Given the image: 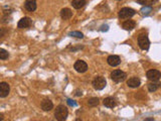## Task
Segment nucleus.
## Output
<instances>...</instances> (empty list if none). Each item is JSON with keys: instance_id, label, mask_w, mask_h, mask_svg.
<instances>
[{"instance_id": "nucleus-8", "label": "nucleus", "mask_w": 161, "mask_h": 121, "mask_svg": "<svg viewBox=\"0 0 161 121\" xmlns=\"http://www.w3.org/2000/svg\"><path fill=\"white\" fill-rule=\"evenodd\" d=\"M10 93V86L8 83L1 82L0 83V98H6Z\"/></svg>"}, {"instance_id": "nucleus-28", "label": "nucleus", "mask_w": 161, "mask_h": 121, "mask_svg": "<svg viewBox=\"0 0 161 121\" xmlns=\"http://www.w3.org/2000/svg\"><path fill=\"white\" fill-rule=\"evenodd\" d=\"M4 119V115L2 113H0V121H3Z\"/></svg>"}, {"instance_id": "nucleus-2", "label": "nucleus", "mask_w": 161, "mask_h": 121, "mask_svg": "<svg viewBox=\"0 0 161 121\" xmlns=\"http://www.w3.org/2000/svg\"><path fill=\"white\" fill-rule=\"evenodd\" d=\"M93 87H94L95 90H103L104 88L106 87V85H107V81L104 77H102V76H99V77H96L94 80H93V83H92Z\"/></svg>"}, {"instance_id": "nucleus-6", "label": "nucleus", "mask_w": 161, "mask_h": 121, "mask_svg": "<svg viewBox=\"0 0 161 121\" xmlns=\"http://www.w3.org/2000/svg\"><path fill=\"white\" fill-rule=\"evenodd\" d=\"M74 69L78 72V73H85L88 70V65L85 61L82 60H78L74 65Z\"/></svg>"}, {"instance_id": "nucleus-30", "label": "nucleus", "mask_w": 161, "mask_h": 121, "mask_svg": "<svg viewBox=\"0 0 161 121\" xmlns=\"http://www.w3.org/2000/svg\"><path fill=\"white\" fill-rule=\"evenodd\" d=\"M76 121H83V120H80V118H78V119H77V120H76Z\"/></svg>"}, {"instance_id": "nucleus-16", "label": "nucleus", "mask_w": 161, "mask_h": 121, "mask_svg": "<svg viewBox=\"0 0 161 121\" xmlns=\"http://www.w3.org/2000/svg\"><path fill=\"white\" fill-rule=\"evenodd\" d=\"M123 28L126 29V30H132L133 28H135L136 26V22L134 20H126L122 24Z\"/></svg>"}, {"instance_id": "nucleus-4", "label": "nucleus", "mask_w": 161, "mask_h": 121, "mask_svg": "<svg viewBox=\"0 0 161 121\" xmlns=\"http://www.w3.org/2000/svg\"><path fill=\"white\" fill-rule=\"evenodd\" d=\"M135 13H136V11L134 9H132V8L124 7L119 11V17L121 19H127V18H130L132 16H134Z\"/></svg>"}, {"instance_id": "nucleus-5", "label": "nucleus", "mask_w": 161, "mask_h": 121, "mask_svg": "<svg viewBox=\"0 0 161 121\" xmlns=\"http://www.w3.org/2000/svg\"><path fill=\"white\" fill-rule=\"evenodd\" d=\"M138 46L141 50H147L150 46V41L148 39L147 35H140L138 37Z\"/></svg>"}, {"instance_id": "nucleus-20", "label": "nucleus", "mask_w": 161, "mask_h": 121, "mask_svg": "<svg viewBox=\"0 0 161 121\" xmlns=\"http://www.w3.org/2000/svg\"><path fill=\"white\" fill-rule=\"evenodd\" d=\"M9 58V53L4 48H0V60H7Z\"/></svg>"}, {"instance_id": "nucleus-3", "label": "nucleus", "mask_w": 161, "mask_h": 121, "mask_svg": "<svg viewBox=\"0 0 161 121\" xmlns=\"http://www.w3.org/2000/svg\"><path fill=\"white\" fill-rule=\"evenodd\" d=\"M127 75L125 72L121 71V70H115L111 73V79L115 83H121L123 81H125Z\"/></svg>"}, {"instance_id": "nucleus-21", "label": "nucleus", "mask_w": 161, "mask_h": 121, "mask_svg": "<svg viewBox=\"0 0 161 121\" xmlns=\"http://www.w3.org/2000/svg\"><path fill=\"white\" fill-rule=\"evenodd\" d=\"M88 104H89V106H91V107H95V106L99 105V99L97 98V97H94V98L89 99Z\"/></svg>"}, {"instance_id": "nucleus-23", "label": "nucleus", "mask_w": 161, "mask_h": 121, "mask_svg": "<svg viewBox=\"0 0 161 121\" xmlns=\"http://www.w3.org/2000/svg\"><path fill=\"white\" fill-rule=\"evenodd\" d=\"M151 10H152V8L150 7V6H144V7L141 9V12L143 15H148V14L151 12Z\"/></svg>"}, {"instance_id": "nucleus-13", "label": "nucleus", "mask_w": 161, "mask_h": 121, "mask_svg": "<svg viewBox=\"0 0 161 121\" xmlns=\"http://www.w3.org/2000/svg\"><path fill=\"white\" fill-rule=\"evenodd\" d=\"M140 84H141V81L137 77H132L127 81V85H128V87H130V88H138V87L140 86Z\"/></svg>"}, {"instance_id": "nucleus-22", "label": "nucleus", "mask_w": 161, "mask_h": 121, "mask_svg": "<svg viewBox=\"0 0 161 121\" xmlns=\"http://www.w3.org/2000/svg\"><path fill=\"white\" fill-rule=\"evenodd\" d=\"M69 37H76V39H83L84 37V35L82 32H80V31H72V32L69 33Z\"/></svg>"}, {"instance_id": "nucleus-27", "label": "nucleus", "mask_w": 161, "mask_h": 121, "mask_svg": "<svg viewBox=\"0 0 161 121\" xmlns=\"http://www.w3.org/2000/svg\"><path fill=\"white\" fill-rule=\"evenodd\" d=\"M75 95H76V96H78V97L82 96V92H80V90H77V91H76V93H75Z\"/></svg>"}, {"instance_id": "nucleus-29", "label": "nucleus", "mask_w": 161, "mask_h": 121, "mask_svg": "<svg viewBox=\"0 0 161 121\" xmlns=\"http://www.w3.org/2000/svg\"><path fill=\"white\" fill-rule=\"evenodd\" d=\"M144 121H154L153 118H148V119H145Z\"/></svg>"}, {"instance_id": "nucleus-10", "label": "nucleus", "mask_w": 161, "mask_h": 121, "mask_svg": "<svg viewBox=\"0 0 161 121\" xmlns=\"http://www.w3.org/2000/svg\"><path fill=\"white\" fill-rule=\"evenodd\" d=\"M41 109L45 112H50L54 109V103L50 100V99H44L43 101L41 102V105H40Z\"/></svg>"}, {"instance_id": "nucleus-17", "label": "nucleus", "mask_w": 161, "mask_h": 121, "mask_svg": "<svg viewBox=\"0 0 161 121\" xmlns=\"http://www.w3.org/2000/svg\"><path fill=\"white\" fill-rule=\"evenodd\" d=\"M86 0H73L72 1V5L75 9H80L82 7H84L86 5Z\"/></svg>"}, {"instance_id": "nucleus-15", "label": "nucleus", "mask_w": 161, "mask_h": 121, "mask_svg": "<svg viewBox=\"0 0 161 121\" xmlns=\"http://www.w3.org/2000/svg\"><path fill=\"white\" fill-rule=\"evenodd\" d=\"M103 104L108 108H114L116 106V100L112 97H107V98L104 99Z\"/></svg>"}, {"instance_id": "nucleus-7", "label": "nucleus", "mask_w": 161, "mask_h": 121, "mask_svg": "<svg viewBox=\"0 0 161 121\" xmlns=\"http://www.w3.org/2000/svg\"><path fill=\"white\" fill-rule=\"evenodd\" d=\"M148 80H150L151 82H157L161 78V73L157 70H149L146 74Z\"/></svg>"}, {"instance_id": "nucleus-14", "label": "nucleus", "mask_w": 161, "mask_h": 121, "mask_svg": "<svg viewBox=\"0 0 161 121\" xmlns=\"http://www.w3.org/2000/svg\"><path fill=\"white\" fill-rule=\"evenodd\" d=\"M73 16V11H72L69 8H63L61 10V17L63 20H69Z\"/></svg>"}, {"instance_id": "nucleus-26", "label": "nucleus", "mask_w": 161, "mask_h": 121, "mask_svg": "<svg viewBox=\"0 0 161 121\" xmlns=\"http://www.w3.org/2000/svg\"><path fill=\"white\" fill-rule=\"evenodd\" d=\"M67 104H69V106H77V103L74 102L73 100H71V99H67Z\"/></svg>"}, {"instance_id": "nucleus-1", "label": "nucleus", "mask_w": 161, "mask_h": 121, "mask_svg": "<svg viewBox=\"0 0 161 121\" xmlns=\"http://www.w3.org/2000/svg\"><path fill=\"white\" fill-rule=\"evenodd\" d=\"M69 115V110L65 105H58L54 111V117L58 121H65Z\"/></svg>"}, {"instance_id": "nucleus-11", "label": "nucleus", "mask_w": 161, "mask_h": 121, "mask_svg": "<svg viewBox=\"0 0 161 121\" xmlns=\"http://www.w3.org/2000/svg\"><path fill=\"white\" fill-rule=\"evenodd\" d=\"M107 62L111 67H117L121 64V59L118 56H115V55H112L109 58L107 59Z\"/></svg>"}, {"instance_id": "nucleus-31", "label": "nucleus", "mask_w": 161, "mask_h": 121, "mask_svg": "<svg viewBox=\"0 0 161 121\" xmlns=\"http://www.w3.org/2000/svg\"><path fill=\"white\" fill-rule=\"evenodd\" d=\"M118 1H121V0H118Z\"/></svg>"}, {"instance_id": "nucleus-25", "label": "nucleus", "mask_w": 161, "mask_h": 121, "mask_svg": "<svg viewBox=\"0 0 161 121\" xmlns=\"http://www.w3.org/2000/svg\"><path fill=\"white\" fill-rule=\"evenodd\" d=\"M10 19H11L10 17H8V16H5V17H3L1 19V22L2 23H8L10 21Z\"/></svg>"}, {"instance_id": "nucleus-12", "label": "nucleus", "mask_w": 161, "mask_h": 121, "mask_svg": "<svg viewBox=\"0 0 161 121\" xmlns=\"http://www.w3.org/2000/svg\"><path fill=\"white\" fill-rule=\"evenodd\" d=\"M36 1L35 0H26V1L24 2V8L27 10V11H34L35 9H36Z\"/></svg>"}, {"instance_id": "nucleus-19", "label": "nucleus", "mask_w": 161, "mask_h": 121, "mask_svg": "<svg viewBox=\"0 0 161 121\" xmlns=\"http://www.w3.org/2000/svg\"><path fill=\"white\" fill-rule=\"evenodd\" d=\"M137 3L141 4L143 6H151L152 4H154L155 2H157L158 0H136Z\"/></svg>"}, {"instance_id": "nucleus-9", "label": "nucleus", "mask_w": 161, "mask_h": 121, "mask_svg": "<svg viewBox=\"0 0 161 121\" xmlns=\"http://www.w3.org/2000/svg\"><path fill=\"white\" fill-rule=\"evenodd\" d=\"M31 25H32V20H31L30 17H27V16L22 17L17 23V27L18 28H21V29L28 28V27H30Z\"/></svg>"}, {"instance_id": "nucleus-24", "label": "nucleus", "mask_w": 161, "mask_h": 121, "mask_svg": "<svg viewBox=\"0 0 161 121\" xmlns=\"http://www.w3.org/2000/svg\"><path fill=\"white\" fill-rule=\"evenodd\" d=\"M6 33H7V29L6 28H0V39H2L3 37H5Z\"/></svg>"}, {"instance_id": "nucleus-18", "label": "nucleus", "mask_w": 161, "mask_h": 121, "mask_svg": "<svg viewBox=\"0 0 161 121\" xmlns=\"http://www.w3.org/2000/svg\"><path fill=\"white\" fill-rule=\"evenodd\" d=\"M148 86V91L149 92H155L156 90H158V88L160 87L159 83H155V82H151L147 85Z\"/></svg>"}]
</instances>
